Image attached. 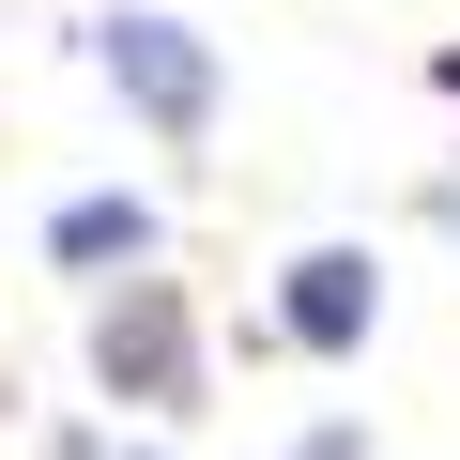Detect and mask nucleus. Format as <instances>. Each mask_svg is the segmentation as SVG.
<instances>
[{"mask_svg":"<svg viewBox=\"0 0 460 460\" xmlns=\"http://www.w3.org/2000/svg\"><path fill=\"white\" fill-rule=\"evenodd\" d=\"M93 62L123 77V108H138L154 138H199V123H215V47H199L184 16H108Z\"/></svg>","mask_w":460,"mask_h":460,"instance_id":"f257e3e1","label":"nucleus"},{"mask_svg":"<svg viewBox=\"0 0 460 460\" xmlns=\"http://www.w3.org/2000/svg\"><path fill=\"white\" fill-rule=\"evenodd\" d=\"M93 368H108V399H184L199 368H184V292L169 277H123L108 307H93Z\"/></svg>","mask_w":460,"mask_h":460,"instance_id":"f03ea898","label":"nucleus"},{"mask_svg":"<svg viewBox=\"0 0 460 460\" xmlns=\"http://www.w3.org/2000/svg\"><path fill=\"white\" fill-rule=\"evenodd\" d=\"M384 323V277H368V246H307L292 261V307H277V338H307V353H353Z\"/></svg>","mask_w":460,"mask_h":460,"instance_id":"7ed1b4c3","label":"nucleus"},{"mask_svg":"<svg viewBox=\"0 0 460 460\" xmlns=\"http://www.w3.org/2000/svg\"><path fill=\"white\" fill-rule=\"evenodd\" d=\"M47 246L93 277V261H138L154 246V199H62V230H47Z\"/></svg>","mask_w":460,"mask_h":460,"instance_id":"20e7f679","label":"nucleus"},{"mask_svg":"<svg viewBox=\"0 0 460 460\" xmlns=\"http://www.w3.org/2000/svg\"><path fill=\"white\" fill-rule=\"evenodd\" d=\"M292 460H368V445H353V429H323V445H292Z\"/></svg>","mask_w":460,"mask_h":460,"instance_id":"39448f33","label":"nucleus"}]
</instances>
